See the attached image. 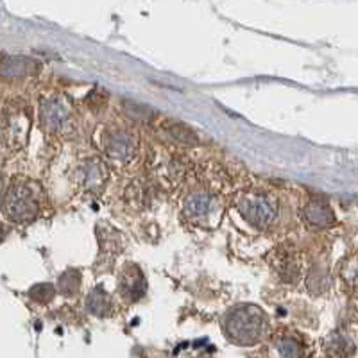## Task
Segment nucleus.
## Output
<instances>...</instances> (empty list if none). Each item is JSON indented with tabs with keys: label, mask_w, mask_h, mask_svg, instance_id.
I'll return each mask as SVG.
<instances>
[{
	"label": "nucleus",
	"mask_w": 358,
	"mask_h": 358,
	"mask_svg": "<svg viewBox=\"0 0 358 358\" xmlns=\"http://www.w3.org/2000/svg\"><path fill=\"white\" fill-rule=\"evenodd\" d=\"M268 330L267 315L257 305H241L233 308L224 321L226 337L238 346H255Z\"/></svg>",
	"instance_id": "f257e3e1"
},
{
	"label": "nucleus",
	"mask_w": 358,
	"mask_h": 358,
	"mask_svg": "<svg viewBox=\"0 0 358 358\" xmlns=\"http://www.w3.org/2000/svg\"><path fill=\"white\" fill-rule=\"evenodd\" d=\"M236 210L258 229H267L278 217L276 201L265 194H242L236 199Z\"/></svg>",
	"instance_id": "f03ea898"
},
{
	"label": "nucleus",
	"mask_w": 358,
	"mask_h": 358,
	"mask_svg": "<svg viewBox=\"0 0 358 358\" xmlns=\"http://www.w3.org/2000/svg\"><path fill=\"white\" fill-rule=\"evenodd\" d=\"M183 212L190 222L203 226V228H210L215 226L220 220V203L215 196L208 194V192H194L185 199Z\"/></svg>",
	"instance_id": "7ed1b4c3"
},
{
	"label": "nucleus",
	"mask_w": 358,
	"mask_h": 358,
	"mask_svg": "<svg viewBox=\"0 0 358 358\" xmlns=\"http://www.w3.org/2000/svg\"><path fill=\"white\" fill-rule=\"evenodd\" d=\"M4 212L11 220L25 222L33 220L40 212V204L34 199L33 192L25 185H13L4 197Z\"/></svg>",
	"instance_id": "20e7f679"
},
{
	"label": "nucleus",
	"mask_w": 358,
	"mask_h": 358,
	"mask_svg": "<svg viewBox=\"0 0 358 358\" xmlns=\"http://www.w3.org/2000/svg\"><path fill=\"white\" fill-rule=\"evenodd\" d=\"M102 149L108 158L115 162L127 163L134 155L136 149V140L133 134L122 127H110L102 133Z\"/></svg>",
	"instance_id": "39448f33"
},
{
	"label": "nucleus",
	"mask_w": 358,
	"mask_h": 358,
	"mask_svg": "<svg viewBox=\"0 0 358 358\" xmlns=\"http://www.w3.org/2000/svg\"><path fill=\"white\" fill-rule=\"evenodd\" d=\"M41 120H43V126L50 133H70L76 126V117H73L72 110L62 99H52V101L43 102Z\"/></svg>",
	"instance_id": "423d86ee"
},
{
	"label": "nucleus",
	"mask_w": 358,
	"mask_h": 358,
	"mask_svg": "<svg viewBox=\"0 0 358 358\" xmlns=\"http://www.w3.org/2000/svg\"><path fill=\"white\" fill-rule=\"evenodd\" d=\"M76 181L83 190L97 192L108 181V167L99 158L86 159L76 169Z\"/></svg>",
	"instance_id": "0eeeda50"
},
{
	"label": "nucleus",
	"mask_w": 358,
	"mask_h": 358,
	"mask_svg": "<svg viewBox=\"0 0 358 358\" xmlns=\"http://www.w3.org/2000/svg\"><path fill=\"white\" fill-rule=\"evenodd\" d=\"M118 289H120V292H122L127 301L134 303L142 299L147 289L142 271L136 265H126L122 273H120V278H118Z\"/></svg>",
	"instance_id": "6e6552de"
},
{
	"label": "nucleus",
	"mask_w": 358,
	"mask_h": 358,
	"mask_svg": "<svg viewBox=\"0 0 358 358\" xmlns=\"http://www.w3.org/2000/svg\"><path fill=\"white\" fill-rule=\"evenodd\" d=\"M273 264L281 280H285L287 283H294L297 278L301 276V265H299V260H297L296 252L292 249H278L274 252Z\"/></svg>",
	"instance_id": "1a4fd4ad"
},
{
	"label": "nucleus",
	"mask_w": 358,
	"mask_h": 358,
	"mask_svg": "<svg viewBox=\"0 0 358 358\" xmlns=\"http://www.w3.org/2000/svg\"><path fill=\"white\" fill-rule=\"evenodd\" d=\"M303 219L313 228H330L335 222V213L326 201H310L303 208Z\"/></svg>",
	"instance_id": "9d476101"
},
{
	"label": "nucleus",
	"mask_w": 358,
	"mask_h": 358,
	"mask_svg": "<svg viewBox=\"0 0 358 358\" xmlns=\"http://www.w3.org/2000/svg\"><path fill=\"white\" fill-rule=\"evenodd\" d=\"M86 308H88V312L97 315V317H104L111 310L110 297L102 289H95L94 292L90 294L88 299H86Z\"/></svg>",
	"instance_id": "9b49d317"
},
{
	"label": "nucleus",
	"mask_w": 358,
	"mask_h": 358,
	"mask_svg": "<svg viewBox=\"0 0 358 358\" xmlns=\"http://www.w3.org/2000/svg\"><path fill=\"white\" fill-rule=\"evenodd\" d=\"M167 131L178 143H183V145H197L199 143L197 134L181 122H171L167 126Z\"/></svg>",
	"instance_id": "f8f14e48"
},
{
	"label": "nucleus",
	"mask_w": 358,
	"mask_h": 358,
	"mask_svg": "<svg viewBox=\"0 0 358 358\" xmlns=\"http://www.w3.org/2000/svg\"><path fill=\"white\" fill-rule=\"evenodd\" d=\"M274 346L280 351L281 357H303L305 351H303V346L294 337H289V335H280V337L274 341Z\"/></svg>",
	"instance_id": "ddd939ff"
},
{
	"label": "nucleus",
	"mask_w": 358,
	"mask_h": 358,
	"mask_svg": "<svg viewBox=\"0 0 358 358\" xmlns=\"http://www.w3.org/2000/svg\"><path fill=\"white\" fill-rule=\"evenodd\" d=\"M124 113L127 115L129 118H134V120H140V122H149L151 120L152 110L147 106H142L138 102H131V101H124L122 104Z\"/></svg>",
	"instance_id": "4468645a"
},
{
	"label": "nucleus",
	"mask_w": 358,
	"mask_h": 358,
	"mask_svg": "<svg viewBox=\"0 0 358 358\" xmlns=\"http://www.w3.org/2000/svg\"><path fill=\"white\" fill-rule=\"evenodd\" d=\"M330 341L331 344L328 346V350H330L328 353L334 355V357H348V355L353 353V351H351V348H353L351 346V342L342 334L331 335Z\"/></svg>",
	"instance_id": "2eb2a0df"
},
{
	"label": "nucleus",
	"mask_w": 358,
	"mask_h": 358,
	"mask_svg": "<svg viewBox=\"0 0 358 358\" xmlns=\"http://www.w3.org/2000/svg\"><path fill=\"white\" fill-rule=\"evenodd\" d=\"M79 285H81V276H79L78 271H69L59 278V289L65 296H72V294L78 292Z\"/></svg>",
	"instance_id": "dca6fc26"
},
{
	"label": "nucleus",
	"mask_w": 358,
	"mask_h": 358,
	"mask_svg": "<svg viewBox=\"0 0 358 358\" xmlns=\"http://www.w3.org/2000/svg\"><path fill=\"white\" fill-rule=\"evenodd\" d=\"M145 185H138V183H134V185H131L129 187V194H131V197H129V201H131V204H136V206H138V204H145L147 203V190H145Z\"/></svg>",
	"instance_id": "f3484780"
},
{
	"label": "nucleus",
	"mask_w": 358,
	"mask_h": 358,
	"mask_svg": "<svg viewBox=\"0 0 358 358\" xmlns=\"http://www.w3.org/2000/svg\"><path fill=\"white\" fill-rule=\"evenodd\" d=\"M31 296L40 303L50 301L54 297V287L52 285H38L31 290Z\"/></svg>",
	"instance_id": "a211bd4d"
}]
</instances>
